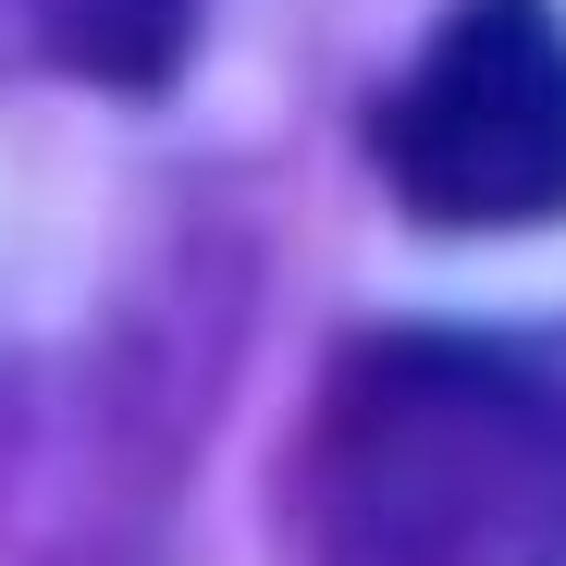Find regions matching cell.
Returning a JSON list of instances; mask_svg holds the SVG:
<instances>
[{
    "instance_id": "obj_1",
    "label": "cell",
    "mask_w": 566,
    "mask_h": 566,
    "mask_svg": "<svg viewBox=\"0 0 566 566\" xmlns=\"http://www.w3.org/2000/svg\"><path fill=\"white\" fill-rule=\"evenodd\" d=\"M308 566H566V382L481 333H369L296 431Z\"/></svg>"
},
{
    "instance_id": "obj_2",
    "label": "cell",
    "mask_w": 566,
    "mask_h": 566,
    "mask_svg": "<svg viewBox=\"0 0 566 566\" xmlns=\"http://www.w3.org/2000/svg\"><path fill=\"white\" fill-rule=\"evenodd\" d=\"M395 210L443 234L566 222V13L554 0H455L431 50L369 112Z\"/></svg>"
},
{
    "instance_id": "obj_3",
    "label": "cell",
    "mask_w": 566,
    "mask_h": 566,
    "mask_svg": "<svg viewBox=\"0 0 566 566\" xmlns=\"http://www.w3.org/2000/svg\"><path fill=\"white\" fill-rule=\"evenodd\" d=\"M50 62H74L86 86H124V99H160L198 50V13L210 0H25Z\"/></svg>"
}]
</instances>
